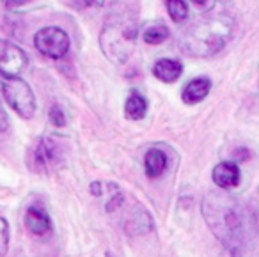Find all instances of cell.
I'll return each mask as SVG.
<instances>
[{
	"label": "cell",
	"mask_w": 259,
	"mask_h": 257,
	"mask_svg": "<svg viewBox=\"0 0 259 257\" xmlns=\"http://www.w3.org/2000/svg\"><path fill=\"white\" fill-rule=\"evenodd\" d=\"M204 217L213 234L222 241V245L233 257H241L245 241V213L236 199L224 193H209L204 199Z\"/></svg>",
	"instance_id": "1"
},
{
	"label": "cell",
	"mask_w": 259,
	"mask_h": 257,
	"mask_svg": "<svg viewBox=\"0 0 259 257\" xmlns=\"http://www.w3.org/2000/svg\"><path fill=\"white\" fill-rule=\"evenodd\" d=\"M234 23L229 16L215 15L192 23L180 37V48L190 57H211L233 37Z\"/></svg>",
	"instance_id": "2"
},
{
	"label": "cell",
	"mask_w": 259,
	"mask_h": 257,
	"mask_svg": "<svg viewBox=\"0 0 259 257\" xmlns=\"http://www.w3.org/2000/svg\"><path fill=\"white\" fill-rule=\"evenodd\" d=\"M137 16L130 4H119L110 13L101 30V50L112 62H126L135 48L137 39Z\"/></svg>",
	"instance_id": "3"
},
{
	"label": "cell",
	"mask_w": 259,
	"mask_h": 257,
	"mask_svg": "<svg viewBox=\"0 0 259 257\" xmlns=\"http://www.w3.org/2000/svg\"><path fill=\"white\" fill-rule=\"evenodd\" d=\"M2 94L8 105L23 119H30L36 112V98L32 89L20 76H8L2 80Z\"/></svg>",
	"instance_id": "4"
},
{
	"label": "cell",
	"mask_w": 259,
	"mask_h": 257,
	"mask_svg": "<svg viewBox=\"0 0 259 257\" xmlns=\"http://www.w3.org/2000/svg\"><path fill=\"white\" fill-rule=\"evenodd\" d=\"M34 45L43 55L50 59H62L69 50V37L59 27H45L34 36Z\"/></svg>",
	"instance_id": "5"
},
{
	"label": "cell",
	"mask_w": 259,
	"mask_h": 257,
	"mask_svg": "<svg viewBox=\"0 0 259 257\" xmlns=\"http://www.w3.org/2000/svg\"><path fill=\"white\" fill-rule=\"evenodd\" d=\"M27 64H29V57L18 45L0 39V75L4 78L20 76Z\"/></svg>",
	"instance_id": "6"
},
{
	"label": "cell",
	"mask_w": 259,
	"mask_h": 257,
	"mask_svg": "<svg viewBox=\"0 0 259 257\" xmlns=\"http://www.w3.org/2000/svg\"><path fill=\"white\" fill-rule=\"evenodd\" d=\"M57 160H59L57 144H55L50 137L41 139L39 142H37L36 149H34V165H36L37 170H47V168H50Z\"/></svg>",
	"instance_id": "7"
},
{
	"label": "cell",
	"mask_w": 259,
	"mask_h": 257,
	"mask_svg": "<svg viewBox=\"0 0 259 257\" xmlns=\"http://www.w3.org/2000/svg\"><path fill=\"white\" fill-rule=\"evenodd\" d=\"M211 178H213V183H215L219 188L229 190L240 185L241 174L236 163H233V161H222V163H219L213 168Z\"/></svg>",
	"instance_id": "8"
},
{
	"label": "cell",
	"mask_w": 259,
	"mask_h": 257,
	"mask_svg": "<svg viewBox=\"0 0 259 257\" xmlns=\"http://www.w3.org/2000/svg\"><path fill=\"white\" fill-rule=\"evenodd\" d=\"M25 225L32 234L45 236L52 231L50 215H48L41 206H30L25 213Z\"/></svg>",
	"instance_id": "9"
},
{
	"label": "cell",
	"mask_w": 259,
	"mask_h": 257,
	"mask_svg": "<svg viewBox=\"0 0 259 257\" xmlns=\"http://www.w3.org/2000/svg\"><path fill=\"white\" fill-rule=\"evenodd\" d=\"M209 89H211V80L206 78V76H197V78L190 80V82L183 87L181 98H183V101L187 105H195L208 96Z\"/></svg>",
	"instance_id": "10"
},
{
	"label": "cell",
	"mask_w": 259,
	"mask_h": 257,
	"mask_svg": "<svg viewBox=\"0 0 259 257\" xmlns=\"http://www.w3.org/2000/svg\"><path fill=\"white\" fill-rule=\"evenodd\" d=\"M181 73H183V66L180 61H174V59H160L153 66V75L165 83L176 82L181 76Z\"/></svg>",
	"instance_id": "11"
},
{
	"label": "cell",
	"mask_w": 259,
	"mask_h": 257,
	"mask_svg": "<svg viewBox=\"0 0 259 257\" xmlns=\"http://www.w3.org/2000/svg\"><path fill=\"white\" fill-rule=\"evenodd\" d=\"M167 165H169V160H167V154L163 153L162 149H149L146 153V158H144V168H146V174L149 178H160V176L165 172Z\"/></svg>",
	"instance_id": "12"
},
{
	"label": "cell",
	"mask_w": 259,
	"mask_h": 257,
	"mask_svg": "<svg viewBox=\"0 0 259 257\" xmlns=\"http://www.w3.org/2000/svg\"><path fill=\"white\" fill-rule=\"evenodd\" d=\"M146 112H148V101H146V98L139 91H132L124 103L126 117L132 119V121H139V119L144 117Z\"/></svg>",
	"instance_id": "13"
},
{
	"label": "cell",
	"mask_w": 259,
	"mask_h": 257,
	"mask_svg": "<svg viewBox=\"0 0 259 257\" xmlns=\"http://www.w3.org/2000/svg\"><path fill=\"white\" fill-rule=\"evenodd\" d=\"M165 2V8L167 11H169L170 18L174 20V22H185L188 16V8L187 4H185V0H163Z\"/></svg>",
	"instance_id": "14"
},
{
	"label": "cell",
	"mask_w": 259,
	"mask_h": 257,
	"mask_svg": "<svg viewBox=\"0 0 259 257\" xmlns=\"http://www.w3.org/2000/svg\"><path fill=\"white\" fill-rule=\"evenodd\" d=\"M165 39H169V29L165 25H151L146 29L144 41L148 45H160Z\"/></svg>",
	"instance_id": "15"
},
{
	"label": "cell",
	"mask_w": 259,
	"mask_h": 257,
	"mask_svg": "<svg viewBox=\"0 0 259 257\" xmlns=\"http://www.w3.org/2000/svg\"><path fill=\"white\" fill-rule=\"evenodd\" d=\"M9 248V224L0 218V257H6Z\"/></svg>",
	"instance_id": "16"
},
{
	"label": "cell",
	"mask_w": 259,
	"mask_h": 257,
	"mask_svg": "<svg viewBox=\"0 0 259 257\" xmlns=\"http://www.w3.org/2000/svg\"><path fill=\"white\" fill-rule=\"evenodd\" d=\"M50 121L54 126H57V128H61V126L66 124V117H64V112L61 110V107H57V105H54L50 110Z\"/></svg>",
	"instance_id": "17"
},
{
	"label": "cell",
	"mask_w": 259,
	"mask_h": 257,
	"mask_svg": "<svg viewBox=\"0 0 259 257\" xmlns=\"http://www.w3.org/2000/svg\"><path fill=\"white\" fill-rule=\"evenodd\" d=\"M9 126V119H8V114H6L4 107H2V101H0V132H6Z\"/></svg>",
	"instance_id": "18"
},
{
	"label": "cell",
	"mask_w": 259,
	"mask_h": 257,
	"mask_svg": "<svg viewBox=\"0 0 259 257\" xmlns=\"http://www.w3.org/2000/svg\"><path fill=\"white\" fill-rule=\"evenodd\" d=\"M4 2V6L8 9H16V8H22V6L29 4L30 0H2Z\"/></svg>",
	"instance_id": "19"
},
{
	"label": "cell",
	"mask_w": 259,
	"mask_h": 257,
	"mask_svg": "<svg viewBox=\"0 0 259 257\" xmlns=\"http://www.w3.org/2000/svg\"><path fill=\"white\" fill-rule=\"evenodd\" d=\"M91 193H93V195H96V197H100L101 193H103V190H101V185L98 181L91 185Z\"/></svg>",
	"instance_id": "20"
},
{
	"label": "cell",
	"mask_w": 259,
	"mask_h": 257,
	"mask_svg": "<svg viewBox=\"0 0 259 257\" xmlns=\"http://www.w3.org/2000/svg\"><path fill=\"white\" fill-rule=\"evenodd\" d=\"M85 2L93 6H103V4H107V2H110V0H85Z\"/></svg>",
	"instance_id": "21"
},
{
	"label": "cell",
	"mask_w": 259,
	"mask_h": 257,
	"mask_svg": "<svg viewBox=\"0 0 259 257\" xmlns=\"http://www.w3.org/2000/svg\"><path fill=\"white\" fill-rule=\"evenodd\" d=\"M194 4H197V6H204L206 4V0H192Z\"/></svg>",
	"instance_id": "22"
}]
</instances>
